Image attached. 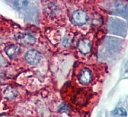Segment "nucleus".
<instances>
[{
  "label": "nucleus",
  "instance_id": "nucleus-1",
  "mask_svg": "<svg viewBox=\"0 0 128 117\" xmlns=\"http://www.w3.org/2000/svg\"><path fill=\"white\" fill-rule=\"evenodd\" d=\"M40 53L36 50H30L25 54V60L31 65H36L40 62Z\"/></svg>",
  "mask_w": 128,
  "mask_h": 117
},
{
  "label": "nucleus",
  "instance_id": "nucleus-2",
  "mask_svg": "<svg viewBox=\"0 0 128 117\" xmlns=\"http://www.w3.org/2000/svg\"><path fill=\"white\" fill-rule=\"evenodd\" d=\"M72 21L78 26H82L87 22L88 16L86 13L82 10H76L72 14Z\"/></svg>",
  "mask_w": 128,
  "mask_h": 117
},
{
  "label": "nucleus",
  "instance_id": "nucleus-3",
  "mask_svg": "<svg viewBox=\"0 0 128 117\" xmlns=\"http://www.w3.org/2000/svg\"><path fill=\"white\" fill-rule=\"evenodd\" d=\"M92 78V74L91 71L88 68H84L81 71L79 75V81L83 85H86L90 82Z\"/></svg>",
  "mask_w": 128,
  "mask_h": 117
},
{
  "label": "nucleus",
  "instance_id": "nucleus-4",
  "mask_svg": "<svg viewBox=\"0 0 128 117\" xmlns=\"http://www.w3.org/2000/svg\"><path fill=\"white\" fill-rule=\"evenodd\" d=\"M78 48L82 53L86 54L89 53L91 50L90 41L88 39H82L78 42Z\"/></svg>",
  "mask_w": 128,
  "mask_h": 117
},
{
  "label": "nucleus",
  "instance_id": "nucleus-5",
  "mask_svg": "<svg viewBox=\"0 0 128 117\" xmlns=\"http://www.w3.org/2000/svg\"><path fill=\"white\" fill-rule=\"evenodd\" d=\"M4 51H5V53L6 54V55L10 59L16 57L20 53V48L16 45H11L6 46L5 48Z\"/></svg>",
  "mask_w": 128,
  "mask_h": 117
},
{
  "label": "nucleus",
  "instance_id": "nucleus-6",
  "mask_svg": "<svg viewBox=\"0 0 128 117\" xmlns=\"http://www.w3.org/2000/svg\"><path fill=\"white\" fill-rule=\"evenodd\" d=\"M18 39L20 43L26 45H34L35 42V38L31 35H27V34L20 35L19 37H18Z\"/></svg>",
  "mask_w": 128,
  "mask_h": 117
},
{
  "label": "nucleus",
  "instance_id": "nucleus-7",
  "mask_svg": "<svg viewBox=\"0 0 128 117\" xmlns=\"http://www.w3.org/2000/svg\"><path fill=\"white\" fill-rule=\"evenodd\" d=\"M113 117H126L127 112L125 109L122 108H117L112 113Z\"/></svg>",
  "mask_w": 128,
  "mask_h": 117
}]
</instances>
